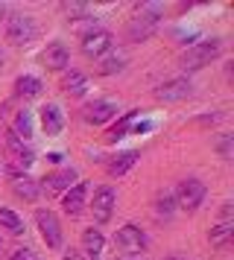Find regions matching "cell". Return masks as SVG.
<instances>
[{"mask_svg":"<svg viewBox=\"0 0 234 260\" xmlns=\"http://www.w3.org/2000/svg\"><path fill=\"white\" fill-rule=\"evenodd\" d=\"M217 149H220L222 158H231V135H222L220 143H217Z\"/></svg>","mask_w":234,"mask_h":260,"instance_id":"obj_28","label":"cell"},{"mask_svg":"<svg viewBox=\"0 0 234 260\" xmlns=\"http://www.w3.org/2000/svg\"><path fill=\"white\" fill-rule=\"evenodd\" d=\"M103 246H105V240H103V234H100V228H85V234H82V248H85V254L91 260H100Z\"/></svg>","mask_w":234,"mask_h":260,"instance_id":"obj_15","label":"cell"},{"mask_svg":"<svg viewBox=\"0 0 234 260\" xmlns=\"http://www.w3.org/2000/svg\"><path fill=\"white\" fill-rule=\"evenodd\" d=\"M231 231H234V222H231V216L228 219H220V222L211 228V234H208V240H211V246H222L228 237H231Z\"/></svg>","mask_w":234,"mask_h":260,"instance_id":"obj_21","label":"cell"},{"mask_svg":"<svg viewBox=\"0 0 234 260\" xmlns=\"http://www.w3.org/2000/svg\"><path fill=\"white\" fill-rule=\"evenodd\" d=\"M108 50H111V32H105V29L88 32V36L82 38V53L91 56V59H100V56L108 53Z\"/></svg>","mask_w":234,"mask_h":260,"instance_id":"obj_9","label":"cell"},{"mask_svg":"<svg viewBox=\"0 0 234 260\" xmlns=\"http://www.w3.org/2000/svg\"><path fill=\"white\" fill-rule=\"evenodd\" d=\"M190 91H193V85H190V79H167V82H161L158 88H155V100H161V103H182V100H187L190 96Z\"/></svg>","mask_w":234,"mask_h":260,"instance_id":"obj_7","label":"cell"},{"mask_svg":"<svg viewBox=\"0 0 234 260\" xmlns=\"http://www.w3.org/2000/svg\"><path fill=\"white\" fill-rule=\"evenodd\" d=\"M114 202H117V193L114 187H100L97 193H94V202H91V211H94V219L97 222H108V216H111V211H114Z\"/></svg>","mask_w":234,"mask_h":260,"instance_id":"obj_8","label":"cell"},{"mask_svg":"<svg viewBox=\"0 0 234 260\" xmlns=\"http://www.w3.org/2000/svg\"><path fill=\"white\" fill-rule=\"evenodd\" d=\"M35 36H38V26H35L33 15H23V12L9 15V21H6V41L9 44L26 47V44L35 41Z\"/></svg>","mask_w":234,"mask_h":260,"instance_id":"obj_2","label":"cell"},{"mask_svg":"<svg viewBox=\"0 0 234 260\" xmlns=\"http://www.w3.org/2000/svg\"><path fill=\"white\" fill-rule=\"evenodd\" d=\"M62 260H85V257H82L79 251H65V257Z\"/></svg>","mask_w":234,"mask_h":260,"instance_id":"obj_30","label":"cell"},{"mask_svg":"<svg viewBox=\"0 0 234 260\" xmlns=\"http://www.w3.org/2000/svg\"><path fill=\"white\" fill-rule=\"evenodd\" d=\"M114 114H117V106L114 103H108V100H97V103H91V106L85 108V120L94 123V126H100V123H105V120H111Z\"/></svg>","mask_w":234,"mask_h":260,"instance_id":"obj_13","label":"cell"},{"mask_svg":"<svg viewBox=\"0 0 234 260\" xmlns=\"http://www.w3.org/2000/svg\"><path fill=\"white\" fill-rule=\"evenodd\" d=\"M35 260H38V257H35Z\"/></svg>","mask_w":234,"mask_h":260,"instance_id":"obj_32","label":"cell"},{"mask_svg":"<svg viewBox=\"0 0 234 260\" xmlns=\"http://www.w3.org/2000/svg\"><path fill=\"white\" fill-rule=\"evenodd\" d=\"M0 225L9 228L12 234H23V219L15 211H9V208H0Z\"/></svg>","mask_w":234,"mask_h":260,"instance_id":"obj_25","label":"cell"},{"mask_svg":"<svg viewBox=\"0 0 234 260\" xmlns=\"http://www.w3.org/2000/svg\"><path fill=\"white\" fill-rule=\"evenodd\" d=\"M173 208H175V196H173V193H167V190H164V193L155 196V211L161 213V216H170Z\"/></svg>","mask_w":234,"mask_h":260,"instance_id":"obj_26","label":"cell"},{"mask_svg":"<svg viewBox=\"0 0 234 260\" xmlns=\"http://www.w3.org/2000/svg\"><path fill=\"white\" fill-rule=\"evenodd\" d=\"M85 85H88V79H85V73H79V71H70L68 76H65V82H62V88H65L68 94L79 96V94H85Z\"/></svg>","mask_w":234,"mask_h":260,"instance_id":"obj_24","label":"cell"},{"mask_svg":"<svg viewBox=\"0 0 234 260\" xmlns=\"http://www.w3.org/2000/svg\"><path fill=\"white\" fill-rule=\"evenodd\" d=\"M6 149H9L12 152V158H15V161H18V164H23V167H30L35 161V155H33V149H30V146H23L21 141H18V138H15V135H6Z\"/></svg>","mask_w":234,"mask_h":260,"instance_id":"obj_17","label":"cell"},{"mask_svg":"<svg viewBox=\"0 0 234 260\" xmlns=\"http://www.w3.org/2000/svg\"><path fill=\"white\" fill-rule=\"evenodd\" d=\"M12 135L18 138V141H30L33 138V111H18V117H15V126H12Z\"/></svg>","mask_w":234,"mask_h":260,"instance_id":"obj_20","label":"cell"},{"mask_svg":"<svg viewBox=\"0 0 234 260\" xmlns=\"http://www.w3.org/2000/svg\"><path fill=\"white\" fill-rule=\"evenodd\" d=\"M114 246L126 254V257H138L147 251V234L140 231L138 225H123L114 234Z\"/></svg>","mask_w":234,"mask_h":260,"instance_id":"obj_4","label":"cell"},{"mask_svg":"<svg viewBox=\"0 0 234 260\" xmlns=\"http://www.w3.org/2000/svg\"><path fill=\"white\" fill-rule=\"evenodd\" d=\"M85 196H88V181H76L73 187L68 190V196H65V213L68 216H76V213L85 208Z\"/></svg>","mask_w":234,"mask_h":260,"instance_id":"obj_12","label":"cell"},{"mask_svg":"<svg viewBox=\"0 0 234 260\" xmlns=\"http://www.w3.org/2000/svg\"><path fill=\"white\" fill-rule=\"evenodd\" d=\"M35 225L41 231V240H44L50 248H58L62 246V225H58V216L53 211H35Z\"/></svg>","mask_w":234,"mask_h":260,"instance_id":"obj_6","label":"cell"},{"mask_svg":"<svg viewBox=\"0 0 234 260\" xmlns=\"http://www.w3.org/2000/svg\"><path fill=\"white\" fill-rule=\"evenodd\" d=\"M205 184L199 181V178H185L182 184H179V190H175V205L179 208H185V211H196L199 205L205 202Z\"/></svg>","mask_w":234,"mask_h":260,"instance_id":"obj_5","label":"cell"},{"mask_svg":"<svg viewBox=\"0 0 234 260\" xmlns=\"http://www.w3.org/2000/svg\"><path fill=\"white\" fill-rule=\"evenodd\" d=\"M9 260H35V251L33 248H18V251H12Z\"/></svg>","mask_w":234,"mask_h":260,"instance_id":"obj_29","label":"cell"},{"mask_svg":"<svg viewBox=\"0 0 234 260\" xmlns=\"http://www.w3.org/2000/svg\"><path fill=\"white\" fill-rule=\"evenodd\" d=\"M220 53H222V41H220V38H211V41H199V44H193V47H187L185 53H182L179 64H182L185 71H199V68L211 64V61L217 59Z\"/></svg>","mask_w":234,"mask_h":260,"instance_id":"obj_1","label":"cell"},{"mask_svg":"<svg viewBox=\"0 0 234 260\" xmlns=\"http://www.w3.org/2000/svg\"><path fill=\"white\" fill-rule=\"evenodd\" d=\"M76 181V173L73 170H56V173H50V176H44V184H41V190H44L47 196H56V193H62V190H70V184Z\"/></svg>","mask_w":234,"mask_h":260,"instance_id":"obj_10","label":"cell"},{"mask_svg":"<svg viewBox=\"0 0 234 260\" xmlns=\"http://www.w3.org/2000/svg\"><path fill=\"white\" fill-rule=\"evenodd\" d=\"M3 18H6V6H3V3H0V21H3Z\"/></svg>","mask_w":234,"mask_h":260,"instance_id":"obj_31","label":"cell"},{"mask_svg":"<svg viewBox=\"0 0 234 260\" xmlns=\"http://www.w3.org/2000/svg\"><path fill=\"white\" fill-rule=\"evenodd\" d=\"M41 79H35V76H18V82H15V94L23 96V100H33V96L41 94Z\"/></svg>","mask_w":234,"mask_h":260,"instance_id":"obj_18","label":"cell"},{"mask_svg":"<svg viewBox=\"0 0 234 260\" xmlns=\"http://www.w3.org/2000/svg\"><path fill=\"white\" fill-rule=\"evenodd\" d=\"M88 12H91V6H88V3H65V15H68V21L88 18Z\"/></svg>","mask_w":234,"mask_h":260,"instance_id":"obj_27","label":"cell"},{"mask_svg":"<svg viewBox=\"0 0 234 260\" xmlns=\"http://www.w3.org/2000/svg\"><path fill=\"white\" fill-rule=\"evenodd\" d=\"M62 126H65V117H62V108L58 106H44L41 108V129L47 132V135H58L62 132Z\"/></svg>","mask_w":234,"mask_h":260,"instance_id":"obj_14","label":"cell"},{"mask_svg":"<svg viewBox=\"0 0 234 260\" xmlns=\"http://www.w3.org/2000/svg\"><path fill=\"white\" fill-rule=\"evenodd\" d=\"M135 161H138V152H135V149L120 152V155H114V158L108 161V173H111V176H123L129 167H135Z\"/></svg>","mask_w":234,"mask_h":260,"instance_id":"obj_19","label":"cell"},{"mask_svg":"<svg viewBox=\"0 0 234 260\" xmlns=\"http://www.w3.org/2000/svg\"><path fill=\"white\" fill-rule=\"evenodd\" d=\"M135 114H138V111H126V114H123V117L117 120L114 126H111V132L105 135V141H108V143H117V141H120V138H123V135L129 132L132 120H135Z\"/></svg>","mask_w":234,"mask_h":260,"instance_id":"obj_23","label":"cell"},{"mask_svg":"<svg viewBox=\"0 0 234 260\" xmlns=\"http://www.w3.org/2000/svg\"><path fill=\"white\" fill-rule=\"evenodd\" d=\"M158 18H161V6H158V3H143V6L138 9V15L129 21L126 36L132 38V41H140V38H147L152 29H155Z\"/></svg>","mask_w":234,"mask_h":260,"instance_id":"obj_3","label":"cell"},{"mask_svg":"<svg viewBox=\"0 0 234 260\" xmlns=\"http://www.w3.org/2000/svg\"><path fill=\"white\" fill-rule=\"evenodd\" d=\"M123 68H126V56H123V53H111V56H105V59L100 61L97 71L103 73V76H111V73H120Z\"/></svg>","mask_w":234,"mask_h":260,"instance_id":"obj_22","label":"cell"},{"mask_svg":"<svg viewBox=\"0 0 234 260\" xmlns=\"http://www.w3.org/2000/svg\"><path fill=\"white\" fill-rule=\"evenodd\" d=\"M41 61H44V68L47 71H65L68 68V47L62 44V41H53V44H47V50L41 53Z\"/></svg>","mask_w":234,"mask_h":260,"instance_id":"obj_11","label":"cell"},{"mask_svg":"<svg viewBox=\"0 0 234 260\" xmlns=\"http://www.w3.org/2000/svg\"><path fill=\"white\" fill-rule=\"evenodd\" d=\"M12 190H15V196H21V199H26V202L38 199V184H35L30 176H23V173L12 176Z\"/></svg>","mask_w":234,"mask_h":260,"instance_id":"obj_16","label":"cell"}]
</instances>
